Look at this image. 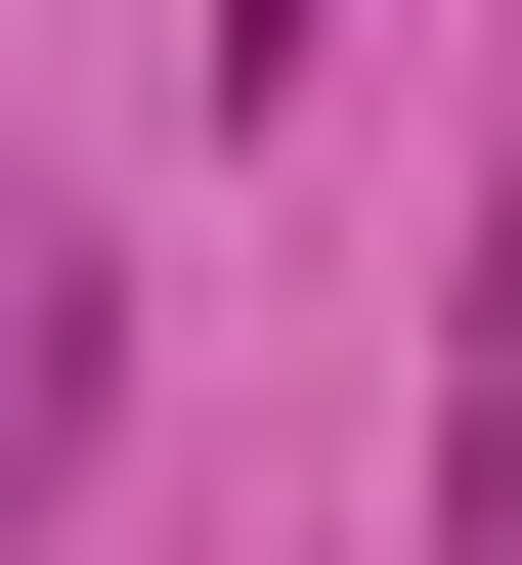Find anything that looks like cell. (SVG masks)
<instances>
[{
	"label": "cell",
	"mask_w": 522,
	"mask_h": 565,
	"mask_svg": "<svg viewBox=\"0 0 522 565\" xmlns=\"http://www.w3.org/2000/svg\"><path fill=\"white\" fill-rule=\"evenodd\" d=\"M436 565H522V131H479V305H436Z\"/></svg>",
	"instance_id": "obj_1"
},
{
	"label": "cell",
	"mask_w": 522,
	"mask_h": 565,
	"mask_svg": "<svg viewBox=\"0 0 522 565\" xmlns=\"http://www.w3.org/2000/svg\"><path fill=\"white\" fill-rule=\"evenodd\" d=\"M305 44H349V0H219V131H262V87H305Z\"/></svg>",
	"instance_id": "obj_2"
}]
</instances>
